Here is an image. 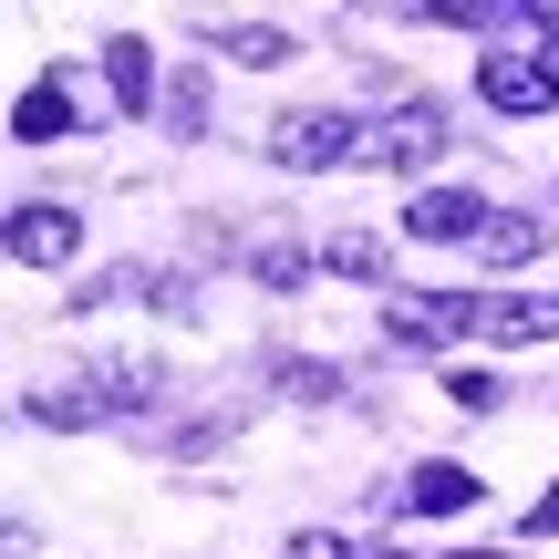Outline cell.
<instances>
[{"label":"cell","mask_w":559,"mask_h":559,"mask_svg":"<svg viewBox=\"0 0 559 559\" xmlns=\"http://www.w3.org/2000/svg\"><path fill=\"white\" fill-rule=\"evenodd\" d=\"M353 115H332V104H300V115L270 124V156L290 166V177H321V166H353Z\"/></svg>","instance_id":"cell-1"},{"label":"cell","mask_w":559,"mask_h":559,"mask_svg":"<svg viewBox=\"0 0 559 559\" xmlns=\"http://www.w3.org/2000/svg\"><path fill=\"white\" fill-rule=\"evenodd\" d=\"M73 249H83V207H62V198H32L0 218V260H21V270H62Z\"/></svg>","instance_id":"cell-2"},{"label":"cell","mask_w":559,"mask_h":559,"mask_svg":"<svg viewBox=\"0 0 559 559\" xmlns=\"http://www.w3.org/2000/svg\"><path fill=\"white\" fill-rule=\"evenodd\" d=\"M477 94L498 104L508 124H528V115H549V104H559V83H549V62H539V52H519V41H498V52L477 62Z\"/></svg>","instance_id":"cell-3"},{"label":"cell","mask_w":559,"mask_h":559,"mask_svg":"<svg viewBox=\"0 0 559 559\" xmlns=\"http://www.w3.org/2000/svg\"><path fill=\"white\" fill-rule=\"evenodd\" d=\"M383 332L394 342H456V332H477V300L466 290H394L383 300Z\"/></svg>","instance_id":"cell-4"},{"label":"cell","mask_w":559,"mask_h":559,"mask_svg":"<svg viewBox=\"0 0 559 559\" xmlns=\"http://www.w3.org/2000/svg\"><path fill=\"white\" fill-rule=\"evenodd\" d=\"M477 228H487L477 187H425V198L404 207V239H477Z\"/></svg>","instance_id":"cell-5"},{"label":"cell","mask_w":559,"mask_h":559,"mask_svg":"<svg viewBox=\"0 0 559 559\" xmlns=\"http://www.w3.org/2000/svg\"><path fill=\"white\" fill-rule=\"evenodd\" d=\"M104 83H115V115H145V104H156V52H145V32L104 41Z\"/></svg>","instance_id":"cell-6"},{"label":"cell","mask_w":559,"mask_h":559,"mask_svg":"<svg viewBox=\"0 0 559 559\" xmlns=\"http://www.w3.org/2000/svg\"><path fill=\"white\" fill-rule=\"evenodd\" d=\"M11 135H21V145H62V135H73V83H62V73H41L32 94L11 104Z\"/></svg>","instance_id":"cell-7"},{"label":"cell","mask_w":559,"mask_h":559,"mask_svg":"<svg viewBox=\"0 0 559 559\" xmlns=\"http://www.w3.org/2000/svg\"><path fill=\"white\" fill-rule=\"evenodd\" d=\"M487 332L498 342H559V290H528V300H487Z\"/></svg>","instance_id":"cell-8"},{"label":"cell","mask_w":559,"mask_h":559,"mask_svg":"<svg viewBox=\"0 0 559 559\" xmlns=\"http://www.w3.org/2000/svg\"><path fill=\"white\" fill-rule=\"evenodd\" d=\"M207 41H218L228 62H249V73H270V62H290V52H300L280 21H228V32H207Z\"/></svg>","instance_id":"cell-9"},{"label":"cell","mask_w":559,"mask_h":559,"mask_svg":"<svg viewBox=\"0 0 559 559\" xmlns=\"http://www.w3.org/2000/svg\"><path fill=\"white\" fill-rule=\"evenodd\" d=\"M404 498H415L425 519H456V508H477V477H466V466H415Z\"/></svg>","instance_id":"cell-10"},{"label":"cell","mask_w":559,"mask_h":559,"mask_svg":"<svg viewBox=\"0 0 559 559\" xmlns=\"http://www.w3.org/2000/svg\"><path fill=\"white\" fill-rule=\"evenodd\" d=\"M477 249H487L498 270H519V260H539V249H549V218H487Z\"/></svg>","instance_id":"cell-11"},{"label":"cell","mask_w":559,"mask_h":559,"mask_svg":"<svg viewBox=\"0 0 559 559\" xmlns=\"http://www.w3.org/2000/svg\"><path fill=\"white\" fill-rule=\"evenodd\" d=\"M321 260H332L342 280H383V249H373V239H332Z\"/></svg>","instance_id":"cell-12"},{"label":"cell","mask_w":559,"mask_h":559,"mask_svg":"<svg viewBox=\"0 0 559 559\" xmlns=\"http://www.w3.org/2000/svg\"><path fill=\"white\" fill-rule=\"evenodd\" d=\"M445 394H456L466 415H487V404H498V383H487V373H445Z\"/></svg>","instance_id":"cell-13"},{"label":"cell","mask_w":559,"mask_h":559,"mask_svg":"<svg viewBox=\"0 0 559 559\" xmlns=\"http://www.w3.org/2000/svg\"><path fill=\"white\" fill-rule=\"evenodd\" d=\"M290 559H353V539H332V528H300Z\"/></svg>","instance_id":"cell-14"},{"label":"cell","mask_w":559,"mask_h":559,"mask_svg":"<svg viewBox=\"0 0 559 559\" xmlns=\"http://www.w3.org/2000/svg\"><path fill=\"white\" fill-rule=\"evenodd\" d=\"M528 539H559V487H549L539 508H528Z\"/></svg>","instance_id":"cell-15"},{"label":"cell","mask_w":559,"mask_h":559,"mask_svg":"<svg viewBox=\"0 0 559 559\" xmlns=\"http://www.w3.org/2000/svg\"><path fill=\"white\" fill-rule=\"evenodd\" d=\"M456 559H498V549H456Z\"/></svg>","instance_id":"cell-16"},{"label":"cell","mask_w":559,"mask_h":559,"mask_svg":"<svg viewBox=\"0 0 559 559\" xmlns=\"http://www.w3.org/2000/svg\"><path fill=\"white\" fill-rule=\"evenodd\" d=\"M373 559H404V549H373Z\"/></svg>","instance_id":"cell-17"}]
</instances>
